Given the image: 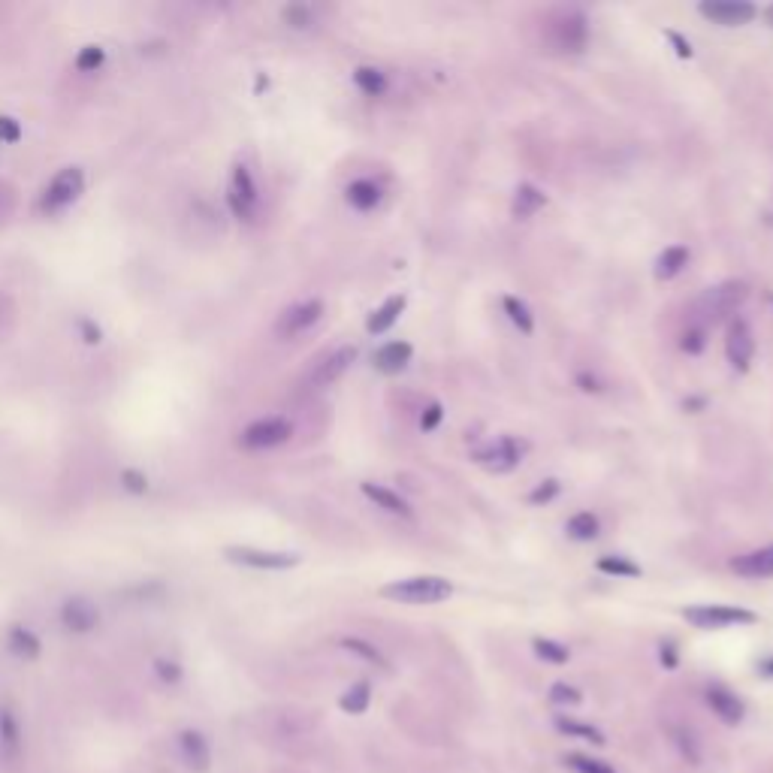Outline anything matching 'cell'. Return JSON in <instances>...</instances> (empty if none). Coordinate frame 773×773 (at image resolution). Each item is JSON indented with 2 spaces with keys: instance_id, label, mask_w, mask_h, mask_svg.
<instances>
[{
  "instance_id": "obj_1",
  "label": "cell",
  "mask_w": 773,
  "mask_h": 773,
  "mask_svg": "<svg viewBox=\"0 0 773 773\" xmlns=\"http://www.w3.org/2000/svg\"><path fill=\"white\" fill-rule=\"evenodd\" d=\"M384 598L399 601V604H438L453 595V583L438 577V574H420V577H405L393 580L381 589Z\"/></svg>"
},
{
  "instance_id": "obj_2",
  "label": "cell",
  "mask_w": 773,
  "mask_h": 773,
  "mask_svg": "<svg viewBox=\"0 0 773 773\" xmlns=\"http://www.w3.org/2000/svg\"><path fill=\"white\" fill-rule=\"evenodd\" d=\"M683 620L695 629H731V626H752L758 616L746 607L734 604H695L683 610Z\"/></svg>"
},
{
  "instance_id": "obj_3",
  "label": "cell",
  "mask_w": 773,
  "mask_h": 773,
  "mask_svg": "<svg viewBox=\"0 0 773 773\" xmlns=\"http://www.w3.org/2000/svg\"><path fill=\"white\" fill-rule=\"evenodd\" d=\"M749 296V287L746 281H725V284H716L710 287L698 302H695V312L704 318V321H722L728 318L731 312H737V308L746 302Z\"/></svg>"
},
{
  "instance_id": "obj_4",
  "label": "cell",
  "mask_w": 773,
  "mask_h": 773,
  "mask_svg": "<svg viewBox=\"0 0 773 773\" xmlns=\"http://www.w3.org/2000/svg\"><path fill=\"white\" fill-rule=\"evenodd\" d=\"M472 456H475V462H478L481 469H487V472H493V475H508V472H514L520 462H523V456H526V441H520V438H514V435H502V438H496V441L478 447Z\"/></svg>"
},
{
  "instance_id": "obj_5",
  "label": "cell",
  "mask_w": 773,
  "mask_h": 773,
  "mask_svg": "<svg viewBox=\"0 0 773 773\" xmlns=\"http://www.w3.org/2000/svg\"><path fill=\"white\" fill-rule=\"evenodd\" d=\"M82 194H85V173H82V167H64L46 185V191L40 197V209L43 212H64Z\"/></svg>"
},
{
  "instance_id": "obj_6",
  "label": "cell",
  "mask_w": 773,
  "mask_h": 773,
  "mask_svg": "<svg viewBox=\"0 0 773 773\" xmlns=\"http://www.w3.org/2000/svg\"><path fill=\"white\" fill-rule=\"evenodd\" d=\"M290 435H293V423L287 417H260L242 429L239 444L245 450H272V447L290 441Z\"/></svg>"
},
{
  "instance_id": "obj_7",
  "label": "cell",
  "mask_w": 773,
  "mask_h": 773,
  "mask_svg": "<svg viewBox=\"0 0 773 773\" xmlns=\"http://www.w3.org/2000/svg\"><path fill=\"white\" fill-rule=\"evenodd\" d=\"M227 203H230V212L239 221H254L257 206H260V191H257V182H254V176L245 164L233 167L230 188H227Z\"/></svg>"
},
{
  "instance_id": "obj_8",
  "label": "cell",
  "mask_w": 773,
  "mask_h": 773,
  "mask_svg": "<svg viewBox=\"0 0 773 773\" xmlns=\"http://www.w3.org/2000/svg\"><path fill=\"white\" fill-rule=\"evenodd\" d=\"M550 40L559 52H583L589 40L586 16L577 10H565L550 22Z\"/></svg>"
},
{
  "instance_id": "obj_9",
  "label": "cell",
  "mask_w": 773,
  "mask_h": 773,
  "mask_svg": "<svg viewBox=\"0 0 773 773\" xmlns=\"http://www.w3.org/2000/svg\"><path fill=\"white\" fill-rule=\"evenodd\" d=\"M698 13L713 25L740 28L758 16V7L749 4V0H704V4H698Z\"/></svg>"
},
{
  "instance_id": "obj_10",
  "label": "cell",
  "mask_w": 773,
  "mask_h": 773,
  "mask_svg": "<svg viewBox=\"0 0 773 773\" xmlns=\"http://www.w3.org/2000/svg\"><path fill=\"white\" fill-rule=\"evenodd\" d=\"M321 318H324V302H321V299H302V302L290 305L287 312L278 318L275 333H278L281 339H293V336L308 333Z\"/></svg>"
},
{
  "instance_id": "obj_11",
  "label": "cell",
  "mask_w": 773,
  "mask_h": 773,
  "mask_svg": "<svg viewBox=\"0 0 773 773\" xmlns=\"http://www.w3.org/2000/svg\"><path fill=\"white\" fill-rule=\"evenodd\" d=\"M224 556L236 565L257 568V571H287L299 565L296 553H275V550H257V547H224Z\"/></svg>"
},
{
  "instance_id": "obj_12",
  "label": "cell",
  "mask_w": 773,
  "mask_h": 773,
  "mask_svg": "<svg viewBox=\"0 0 773 773\" xmlns=\"http://www.w3.org/2000/svg\"><path fill=\"white\" fill-rule=\"evenodd\" d=\"M61 626L73 635H88L100 626V610L94 601L82 598V595H73L61 604Z\"/></svg>"
},
{
  "instance_id": "obj_13",
  "label": "cell",
  "mask_w": 773,
  "mask_h": 773,
  "mask_svg": "<svg viewBox=\"0 0 773 773\" xmlns=\"http://www.w3.org/2000/svg\"><path fill=\"white\" fill-rule=\"evenodd\" d=\"M25 740H22V725L19 716L10 704H0V764L16 767L22 761Z\"/></svg>"
},
{
  "instance_id": "obj_14",
  "label": "cell",
  "mask_w": 773,
  "mask_h": 773,
  "mask_svg": "<svg viewBox=\"0 0 773 773\" xmlns=\"http://www.w3.org/2000/svg\"><path fill=\"white\" fill-rule=\"evenodd\" d=\"M725 357L728 363L737 369V372H746L752 366V357H755V339H752V330L743 318L731 321L728 327V339H725Z\"/></svg>"
},
{
  "instance_id": "obj_15",
  "label": "cell",
  "mask_w": 773,
  "mask_h": 773,
  "mask_svg": "<svg viewBox=\"0 0 773 773\" xmlns=\"http://www.w3.org/2000/svg\"><path fill=\"white\" fill-rule=\"evenodd\" d=\"M354 360H357V348H339V351H333L330 357H324L312 372H308V387H312V390H324V387L336 384V381L351 369Z\"/></svg>"
},
{
  "instance_id": "obj_16",
  "label": "cell",
  "mask_w": 773,
  "mask_h": 773,
  "mask_svg": "<svg viewBox=\"0 0 773 773\" xmlns=\"http://www.w3.org/2000/svg\"><path fill=\"white\" fill-rule=\"evenodd\" d=\"M704 698H707V707L713 710V716L722 719L725 725H740V722H743L746 707H743V701H740L734 692H728L725 686H707Z\"/></svg>"
},
{
  "instance_id": "obj_17",
  "label": "cell",
  "mask_w": 773,
  "mask_h": 773,
  "mask_svg": "<svg viewBox=\"0 0 773 773\" xmlns=\"http://www.w3.org/2000/svg\"><path fill=\"white\" fill-rule=\"evenodd\" d=\"M179 749H182V758L191 770L197 773H206L209 764H212V749H209V740L197 731V728H185L179 734Z\"/></svg>"
},
{
  "instance_id": "obj_18",
  "label": "cell",
  "mask_w": 773,
  "mask_h": 773,
  "mask_svg": "<svg viewBox=\"0 0 773 773\" xmlns=\"http://www.w3.org/2000/svg\"><path fill=\"white\" fill-rule=\"evenodd\" d=\"M731 571L740 574V577H749V580L773 577V544L761 547V550H752V553H743V556H734Z\"/></svg>"
},
{
  "instance_id": "obj_19",
  "label": "cell",
  "mask_w": 773,
  "mask_h": 773,
  "mask_svg": "<svg viewBox=\"0 0 773 773\" xmlns=\"http://www.w3.org/2000/svg\"><path fill=\"white\" fill-rule=\"evenodd\" d=\"M411 345L408 342H387V345H381L378 351H375V357H372V363H375V369L378 372H384V375H399L408 363H411Z\"/></svg>"
},
{
  "instance_id": "obj_20",
  "label": "cell",
  "mask_w": 773,
  "mask_h": 773,
  "mask_svg": "<svg viewBox=\"0 0 773 773\" xmlns=\"http://www.w3.org/2000/svg\"><path fill=\"white\" fill-rule=\"evenodd\" d=\"M360 490H363V496L369 502H375V508H381V511H387L393 517H411V505L399 493H393V490H387L381 484H372V481H363Z\"/></svg>"
},
{
  "instance_id": "obj_21",
  "label": "cell",
  "mask_w": 773,
  "mask_h": 773,
  "mask_svg": "<svg viewBox=\"0 0 773 773\" xmlns=\"http://www.w3.org/2000/svg\"><path fill=\"white\" fill-rule=\"evenodd\" d=\"M405 296L402 293H396V296H390L381 308H375V312L369 315V321H366V330L372 333V336H381V333H387L396 321H399V315L405 312Z\"/></svg>"
},
{
  "instance_id": "obj_22",
  "label": "cell",
  "mask_w": 773,
  "mask_h": 773,
  "mask_svg": "<svg viewBox=\"0 0 773 773\" xmlns=\"http://www.w3.org/2000/svg\"><path fill=\"white\" fill-rule=\"evenodd\" d=\"M547 206V197H544V191L541 188H535V185H529V182H523L517 191H514V200H511V215L517 218V221H526V218H532L535 212H541Z\"/></svg>"
},
{
  "instance_id": "obj_23",
  "label": "cell",
  "mask_w": 773,
  "mask_h": 773,
  "mask_svg": "<svg viewBox=\"0 0 773 773\" xmlns=\"http://www.w3.org/2000/svg\"><path fill=\"white\" fill-rule=\"evenodd\" d=\"M7 647H10L13 656H19V659H25V662H34V659L43 653L40 638H37L28 626H13L10 635H7Z\"/></svg>"
},
{
  "instance_id": "obj_24",
  "label": "cell",
  "mask_w": 773,
  "mask_h": 773,
  "mask_svg": "<svg viewBox=\"0 0 773 773\" xmlns=\"http://www.w3.org/2000/svg\"><path fill=\"white\" fill-rule=\"evenodd\" d=\"M686 266H689V248L686 245H671L656 257L653 272H656L659 281H668V278H677Z\"/></svg>"
},
{
  "instance_id": "obj_25",
  "label": "cell",
  "mask_w": 773,
  "mask_h": 773,
  "mask_svg": "<svg viewBox=\"0 0 773 773\" xmlns=\"http://www.w3.org/2000/svg\"><path fill=\"white\" fill-rule=\"evenodd\" d=\"M345 197H348V203H351L357 212H372V209L381 203V188H378L372 179H357V182L348 185Z\"/></svg>"
},
{
  "instance_id": "obj_26",
  "label": "cell",
  "mask_w": 773,
  "mask_h": 773,
  "mask_svg": "<svg viewBox=\"0 0 773 773\" xmlns=\"http://www.w3.org/2000/svg\"><path fill=\"white\" fill-rule=\"evenodd\" d=\"M315 725H318V719L308 716L305 710H284L278 716V734L281 737H305V734L315 731Z\"/></svg>"
},
{
  "instance_id": "obj_27",
  "label": "cell",
  "mask_w": 773,
  "mask_h": 773,
  "mask_svg": "<svg viewBox=\"0 0 773 773\" xmlns=\"http://www.w3.org/2000/svg\"><path fill=\"white\" fill-rule=\"evenodd\" d=\"M556 731L565 734V737H577V740H586V743H595V746H604V734L589 725V722H580V719H571V716H556Z\"/></svg>"
},
{
  "instance_id": "obj_28",
  "label": "cell",
  "mask_w": 773,
  "mask_h": 773,
  "mask_svg": "<svg viewBox=\"0 0 773 773\" xmlns=\"http://www.w3.org/2000/svg\"><path fill=\"white\" fill-rule=\"evenodd\" d=\"M339 644H342V650L354 653L357 659H363V662H369V665H375V668H381V671H390L387 656H384L375 644H369V641H363V638H342Z\"/></svg>"
},
{
  "instance_id": "obj_29",
  "label": "cell",
  "mask_w": 773,
  "mask_h": 773,
  "mask_svg": "<svg viewBox=\"0 0 773 773\" xmlns=\"http://www.w3.org/2000/svg\"><path fill=\"white\" fill-rule=\"evenodd\" d=\"M671 743L677 746V752L683 755V761L689 764H701V743L698 737L686 728V725H671Z\"/></svg>"
},
{
  "instance_id": "obj_30",
  "label": "cell",
  "mask_w": 773,
  "mask_h": 773,
  "mask_svg": "<svg viewBox=\"0 0 773 773\" xmlns=\"http://www.w3.org/2000/svg\"><path fill=\"white\" fill-rule=\"evenodd\" d=\"M565 532H568L574 541H595L598 532H601V523H598V517H595L592 511H580V514H574V517L565 523Z\"/></svg>"
},
{
  "instance_id": "obj_31",
  "label": "cell",
  "mask_w": 773,
  "mask_h": 773,
  "mask_svg": "<svg viewBox=\"0 0 773 773\" xmlns=\"http://www.w3.org/2000/svg\"><path fill=\"white\" fill-rule=\"evenodd\" d=\"M369 704H372V686H369L366 680L354 683V686L339 698V707H342L345 713H351V716L366 713V710H369Z\"/></svg>"
},
{
  "instance_id": "obj_32",
  "label": "cell",
  "mask_w": 773,
  "mask_h": 773,
  "mask_svg": "<svg viewBox=\"0 0 773 773\" xmlns=\"http://www.w3.org/2000/svg\"><path fill=\"white\" fill-rule=\"evenodd\" d=\"M354 85L366 94V97H381L387 91V76L378 67H357L354 70Z\"/></svg>"
},
{
  "instance_id": "obj_33",
  "label": "cell",
  "mask_w": 773,
  "mask_h": 773,
  "mask_svg": "<svg viewBox=\"0 0 773 773\" xmlns=\"http://www.w3.org/2000/svg\"><path fill=\"white\" fill-rule=\"evenodd\" d=\"M502 305H505V312H508V318H511V324L520 330V333H532L535 330V318H532V312H529V305L523 302V299H517V296H505L502 299Z\"/></svg>"
},
{
  "instance_id": "obj_34",
  "label": "cell",
  "mask_w": 773,
  "mask_h": 773,
  "mask_svg": "<svg viewBox=\"0 0 773 773\" xmlns=\"http://www.w3.org/2000/svg\"><path fill=\"white\" fill-rule=\"evenodd\" d=\"M565 767L571 773H616V767H610L604 758H592V755H580V752L565 755Z\"/></svg>"
},
{
  "instance_id": "obj_35",
  "label": "cell",
  "mask_w": 773,
  "mask_h": 773,
  "mask_svg": "<svg viewBox=\"0 0 773 773\" xmlns=\"http://www.w3.org/2000/svg\"><path fill=\"white\" fill-rule=\"evenodd\" d=\"M598 571L610 574V577H641V565H635L626 556H601L598 559Z\"/></svg>"
},
{
  "instance_id": "obj_36",
  "label": "cell",
  "mask_w": 773,
  "mask_h": 773,
  "mask_svg": "<svg viewBox=\"0 0 773 773\" xmlns=\"http://www.w3.org/2000/svg\"><path fill=\"white\" fill-rule=\"evenodd\" d=\"M532 650L538 659H544L547 665H565L571 659L568 647H562L559 641H550V638H535L532 641Z\"/></svg>"
},
{
  "instance_id": "obj_37",
  "label": "cell",
  "mask_w": 773,
  "mask_h": 773,
  "mask_svg": "<svg viewBox=\"0 0 773 773\" xmlns=\"http://www.w3.org/2000/svg\"><path fill=\"white\" fill-rule=\"evenodd\" d=\"M281 19L287 22V28H296V31L312 28V25H315V13H312V7H302V4H290V7H284V10H281Z\"/></svg>"
},
{
  "instance_id": "obj_38",
  "label": "cell",
  "mask_w": 773,
  "mask_h": 773,
  "mask_svg": "<svg viewBox=\"0 0 773 773\" xmlns=\"http://www.w3.org/2000/svg\"><path fill=\"white\" fill-rule=\"evenodd\" d=\"M73 64H76V70H79V73H97V70L106 64V52H103L100 46H85V49L76 55V61H73Z\"/></svg>"
},
{
  "instance_id": "obj_39",
  "label": "cell",
  "mask_w": 773,
  "mask_h": 773,
  "mask_svg": "<svg viewBox=\"0 0 773 773\" xmlns=\"http://www.w3.org/2000/svg\"><path fill=\"white\" fill-rule=\"evenodd\" d=\"M550 701L556 707H577L583 701V695H580V689H574L568 683H553L550 686Z\"/></svg>"
},
{
  "instance_id": "obj_40",
  "label": "cell",
  "mask_w": 773,
  "mask_h": 773,
  "mask_svg": "<svg viewBox=\"0 0 773 773\" xmlns=\"http://www.w3.org/2000/svg\"><path fill=\"white\" fill-rule=\"evenodd\" d=\"M707 333H704V327H689L683 336H680V348L686 351V354H692V357H698L701 351H704V345H707V339H704Z\"/></svg>"
},
{
  "instance_id": "obj_41",
  "label": "cell",
  "mask_w": 773,
  "mask_h": 773,
  "mask_svg": "<svg viewBox=\"0 0 773 773\" xmlns=\"http://www.w3.org/2000/svg\"><path fill=\"white\" fill-rule=\"evenodd\" d=\"M118 481H121V487H124L130 496H145V493H148V478H145L139 469H124Z\"/></svg>"
},
{
  "instance_id": "obj_42",
  "label": "cell",
  "mask_w": 773,
  "mask_h": 773,
  "mask_svg": "<svg viewBox=\"0 0 773 773\" xmlns=\"http://www.w3.org/2000/svg\"><path fill=\"white\" fill-rule=\"evenodd\" d=\"M154 674H158L161 683L176 686V683L182 680V665L173 662V659H154Z\"/></svg>"
},
{
  "instance_id": "obj_43",
  "label": "cell",
  "mask_w": 773,
  "mask_h": 773,
  "mask_svg": "<svg viewBox=\"0 0 773 773\" xmlns=\"http://www.w3.org/2000/svg\"><path fill=\"white\" fill-rule=\"evenodd\" d=\"M559 490H562V487H559V481L547 478V481H541V484L529 493V502H532V505H538V508H541V505H550V502L559 496Z\"/></svg>"
},
{
  "instance_id": "obj_44",
  "label": "cell",
  "mask_w": 773,
  "mask_h": 773,
  "mask_svg": "<svg viewBox=\"0 0 773 773\" xmlns=\"http://www.w3.org/2000/svg\"><path fill=\"white\" fill-rule=\"evenodd\" d=\"M22 139V124L13 115H0V142L16 145Z\"/></svg>"
},
{
  "instance_id": "obj_45",
  "label": "cell",
  "mask_w": 773,
  "mask_h": 773,
  "mask_svg": "<svg viewBox=\"0 0 773 773\" xmlns=\"http://www.w3.org/2000/svg\"><path fill=\"white\" fill-rule=\"evenodd\" d=\"M441 420H444L441 402H429V405L423 408V414H420V429H423V432H432V429H438Z\"/></svg>"
},
{
  "instance_id": "obj_46",
  "label": "cell",
  "mask_w": 773,
  "mask_h": 773,
  "mask_svg": "<svg viewBox=\"0 0 773 773\" xmlns=\"http://www.w3.org/2000/svg\"><path fill=\"white\" fill-rule=\"evenodd\" d=\"M659 659H662V665H665L668 671H674V668L680 665V656H677V644H674V641H665V644L659 647Z\"/></svg>"
},
{
  "instance_id": "obj_47",
  "label": "cell",
  "mask_w": 773,
  "mask_h": 773,
  "mask_svg": "<svg viewBox=\"0 0 773 773\" xmlns=\"http://www.w3.org/2000/svg\"><path fill=\"white\" fill-rule=\"evenodd\" d=\"M665 37L674 43V52H677L680 58H692V43H689V40H683L677 31H665Z\"/></svg>"
},
{
  "instance_id": "obj_48",
  "label": "cell",
  "mask_w": 773,
  "mask_h": 773,
  "mask_svg": "<svg viewBox=\"0 0 773 773\" xmlns=\"http://www.w3.org/2000/svg\"><path fill=\"white\" fill-rule=\"evenodd\" d=\"M79 330H82V336H85V342H88V345H97V342L103 339L100 327H97L94 321H88V318H85V321H79Z\"/></svg>"
},
{
  "instance_id": "obj_49",
  "label": "cell",
  "mask_w": 773,
  "mask_h": 773,
  "mask_svg": "<svg viewBox=\"0 0 773 773\" xmlns=\"http://www.w3.org/2000/svg\"><path fill=\"white\" fill-rule=\"evenodd\" d=\"M577 381H580V384H583V390H586V393H598V390H601V387H598V381H595V378H586V375H580V378H577Z\"/></svg>"
},
{
  "instance_id": "obj_50",
  "label": "cell",
  "mask_w": 773,
  "mask_h": 773,
  "mask_svg": "<svg viewBox=\"0 0 773 773\" xmlns=\"http://www.w3.org/2000/svg\"><path fill=\"white\" fill-rule=\"evenodd\" d=\"M758 671H761L764 677H770V680H773V656H770V659H764V662L758 665Z\"/></svg>"
},
{
  "instance_id": "obj_51",
  "label": "cell",
  "mask_w": 773,
  "mask_h": 773,
  "mask_svg": "<svg viewBox=\"0 0 773 773\" xmlns=\"http://www.w3.org/2000/svg\"><path fill=\"white\" fill-rule=\"evenodd\" d=\"M764 19H767V25H770V28H773V4H770V7H767V10H764Z\"/></svg>"
}]
</instances>
